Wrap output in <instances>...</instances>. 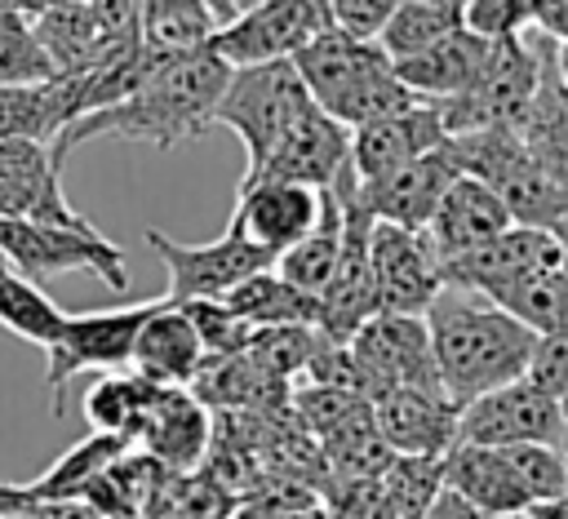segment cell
Masks as SVG:
<instances>
[{
  "label": "cell",
  "instance_id": "cell-1",
  "mask_svg": "<svg viewBox=\"0 0 568 519\" xmlns=\"http://www.w3.org/2000/svg\"><path fill=\"white\" fill-rule=\"evenodd\" d=\"M226 80H231V62L213 44L186 53H146V71L133 84V93H124L102 111L80 115L71 129H62V138L49 151L58 164H67V155L89 138H129L173 151L213 124V106Z\"/></svg>",
  "mask_w": 568,
  "mask_h": 519
},
{
  "label": "cell",
  "instance_id": "cell-2",
  "mask_svg": "<svg viewBox=\"0 0 568 519\" xmlns=\"http://www.w3.org/2000/svg\"><path fill=\"white\" fill-rule=\"evenodd\" d=\"M426 328L439 386L457 408L506 381H519L541 342V333H532L506 306L457 284H444L426 306Z\"/></svg>",
  "mask_w": 568,
  "mask_h": 519
},
{
  "label": "cell",
  "instance_id": "cell-3",
  "mask_svg": "<svg viewBox=\"0 0 568 519\" xmlns=\"http://www.w3.org/2000/svg\"><path fill=\"white\" fill-rule=\"evenodd\" d=\"M293 62H297L311 98L346 129H359L368 120H382V115H395V111L422 102L395 75V62L377 40L351 35L342 27H324L306 49L293 53Z\"/></svg>",
  "mask_w": 568,
  "mask_h": 519
},
{
  "label": "cell",
  "instance_id": "cell-4",
  "mask_svg": "<svg viewBox=\"0 0 568 519\" xmlns=\"http://www.w3.org/2000/svg\"><path fill=\"white\" fill-rule=\"evenodd\" d=\"M311 102L315 98L293 58L248 62V67H231V80L213 106V124L231 129L244 142V155H248L244 173H257Z\"/></svg>",
  "mask_w": 568,
  "mask_h": 519
},
{
  "label": "cell",
  "instance_id": "cell-5",
  "mask_svg": "<svg viewBox=\"0 0 568 519\" xmlns=\"http://www.w3.org/2000/svg\"><path fill=\"white\" fill-rule=\"evenodd\" d=\"M462 173L484 177L510 217L519 226H541L550 231L568 213V186L528 151V142L515 129H479V133H457L448 138Z\"/></svg>",
  "mask_w": 568,
  "mask_h": 519
},
{
  "label": "cell",
  "instance_id": "cell-6",
  "mask_svg": "<svg viewBox=\"0 0 568 519\" xmlns=\"http://www.w3.org/2000/svg\"><path fill=\"white\" fill-rule=\"evenodd\" d=\"M0 253L36 284L67 271H93L111 293H129L124 248L106 240L93 222L62 226L40 217H0Z\"/></svg>",
  "mask_w": 568,
  "mask_h": 519
},
{
  "label": "cell",
  "instance_id": "cell-7",
  "mask_svg": "<svg viewBox=\"0 0 568 519\" xmlns=\"http://www.w3.org/2000/svg\"><path fill=\"white\" fill-rule=\"evenodd\" d=\"M537 75H541L537 40L532 44H528V35L493 40L479 80L466 93L435 102L439 115H444L448 138L479 133V129H515L519 133L524 129V115L532 106V93H537Z\"/></svg>",
  "mask_w": 568,
  "mask_h": 519
},
{
  "label": "cell",
  "instance_id": "cell-8",
  "mask_svg": "<svg viewBox=\"0 0 568 519\" xmlns=\"http://www.w3.org/2000/svg\"><path fill=\"white\" fill-rule=\"evenodd\" d=\"M160 306V297L115 306V311H89V315H67L62 333L53 337L49 368H44V390L53 404V417H62V386L80 373H115L133 364V342L146 315Z\"/></svg>",
  "mask_w": 568,
  "mask_h": 519
},
{
  "label": "cell",
  "instance_id": "cell-9",
  "mask_svg": "<svg viewBox=\"0 0 568 519\" xmlns=\"http://www.w3.org/2000/svg\"><path fill=\"white\" fill-rule=\"evenodd\" d=\"M146 244L155 248V257L169 271V288H164L169 302L226 297L248 275L275 266V253H266L257 240H248V231L235 217L226 222V231L213 244H178L155 226H146Z\"/></svg>",
  "mask_w": 568,
  "mask_h": 519
},
{
  "label": "cell",
  "instance_id": "cell-10",
  "mask_svg": "<svg viewBox=\"0 0 568 519\" xmlns=\"http://www.w3.org/2000/svg\"><path fill=\"white\" fill-rule=\"evenodd\" d=\"M457 439L462 444H559L568 448V417L555 395L519 377V381H506L462 404Z\"/></svg>",
  "mask_w": 568,
  "mask_h": 519
},
{
  "label": "cell",
  "instance_id": "cell-11",
  "mask_svg": "<svg viewBox=\"0 0 568 519\" xmlns=\"http://www.w3.org/2000/svg\"><path fill=\"white\" fill-rule=\"evenodd\" d=\"M324 27H333L324 0H262V4L244 9V13H235L231 22H222L209 44L231 67H248V62L293 58Z\"/></svg>",
  "mask_w": 568,
  "mask_h": 519
},
{
  "label": "cell",
  "instance_id": "cell-12",
  "mask_svg": "<svg viewBox=\"0 0 568 519\" xmlns=\"http://www.w3.org/2000/svg\"><path fill=\"white\" fill-rule=\"evenodd\" d=\"M324 200L328 186H306L288 177H240L231 217L248 231V240H257L266 253L280 257L284 248H293L302 235L315 231V222L324 217Z\"/></svg>",
  "mask_w": 568,
  "mask_h": 519
},
{
  "label": "cell",
  "instance_id": "cell-13",
  "mask_svg": "<svg viewBox=\"0 0 568 519\" xmlns=\"http://www.w3.org/2000/svg\"><path fill=\"white\" fill-rule=\"evenodd\" d=\"M373 275L382 293V311L426 315V306L444 288V262L426 231L373 222Z\"/></svg>",
  "mask_w": 568,
  "mask_h": 519
},
{
  "label": "cell",
  "instance_id": "cell-14",
  "mask_svg": "<svg viewBox=\"0 0 568 519\" xmlns=\"http://www.w3.org/2000/svg\"><path fill=\"white\" fill-rule=\"evenodd\" d=\"M364 368L377 377V386H426L444 390L435 373V350H430V328L426 315H404V311H377L355 337L346 342Z\"/></svg>",
  "mask_w": 568,
  "mask_h": 519
},
{
  "label": "cell",
  "instance_id": "cell-15",
  "mask_svg": "<svg viewBox=\"0 0 568 519\" xmlns=\"http://www.w3.org/2000/svg\"><path fill=\"white\" fill-rule=\"evenodd\" d=\"M448 142V129H444V115L435 102H413L395 115H382V120H368L359 129H351V164L359 173V182H382L390 177L395 169L413 164L417 155L435 151Z\"/></svg>",
  "mask_w": 568,
  "mask_h": 519
},
{
  "label": "cell",
  "instance_id": "cell-16",
  "mask_svg": "<svg viewBox=\"0 0 568 519\" xmlns=\"http://www.w3.org/2000/svg\"><path fill=\"white\" fill-rule=\"evenodd\" d=\"M342 169H351V129L342 120H333L320 102H311L293 120V129L280 138L271 160L244 177H288V182H306V186H333L342 177Z\"/></svg>",
  "mask_w": 568,
  "mask_h": 519
},
{
  "label": "cell",
  "instance_id": "cell-17",
  "mask_svg": "<svg viewBox=\"0 0 568 519\" xmlns=\"http://www.w3.org/2000/svg\"><path fill=\"white\" fill-rule=\"evenodd\" d=\"M209 444H213L209 404L191 386H160L138 430V448L151 452L164 470L182 475L209 457Z\"/></svg>",
  "mask_w": 568,
  "mask_h": 519
},
{
  "label": "cell",
  "instance_id": "cell-18",
  "mask_svg": "<svg viewBox=\"0 0 568 519\" xmlns=\"http://www.w3.org/2000/svg\"><path fill=\"white\" fill-rule=\"evenodd\" d=\"M457 173H462V164H457L453 146L444 142V146L417 155L413 164L395 169L382 182H359V191H364V200H368V208H373L377 222L426 231V222L435 217V208H439L444 191L457 182Z\"/></svg>",
  "mask_w": 568,
  "mask_h": 519
},
{
  "label": "cell",
  "instance_id": "cell-19",
  "mask_svg": "<svg viewBox=\"0 0 568 519\" xmlns=\"http://www.w3.org/2000/svg\"><path fill=\"white\" fill-rule=\"evenodd\" d=\"M462 408L444 390L386 386L373 399V421L395 452H448L457 444Z\"/></svg>",
  "mask_w": 568,
  "mask_h": 519
},
{
  "label": "cell",
  "instance_id": "cell-20",
  "mask_svg": "<svg viewBox=\"0 0 568 519\" xmlns=\"http://www.w3.org/2000/svg\"><path fill=\"white\" fill-rule=\"evenodd\" d=\"M506 226H515V217L501 204V195L484 177L457 173V182L444 191L435 217L426 222V235H430L439 262H448V257H462V253L497 240Z\"/></svg>",
  "mask_w": 568,
  "mask_h": 519
},
{
  "label": "cell",
  "instance_id": "cell-21",
  "mask_svg": "<svg viewBox=\"0 0 568 519\" xmlns=\"http://www.w3.org/2000/svg\"><path fill=\"white\" fill-rule=\"evenodd\" d=\"M209 350L186 315L182 302H169L160 297V306L146 315V324L138 328V342H133V373H142L146 381L155 386H191L204 368Z\"/></svg>",
  "mask_w": 568,
  "mask_h": 519
},
{
  "label": "cell",
  "instance_id": "cell-22",
  "mask_svg": "<svg viewBox=\"0 0 568 519\" xmlns=\"http://www.w3.org/2000/svg\"><path fill=\"white\" fill-rule=\"evenodd\" d=\"M488 49H493V40L479 35V31H470V27L462 22V27H453L448 35H439L435 44H426L422 53L399 58V62H395V75H399L417 98L444 102V98L466 93V89L479 80L484 62H488Z\"/></svg>",
  "mask_w": 568,
  "mask_h": 519
},
{
  "label": "cell",
  "instance_id": "cell-23",
  "mask_svg": "<svg viewBox=\"0 0 568 519\" xmlns=\"http://www.w3.org/2000/svg\"><path fill=\"white\" fill-rule=\"evenodd\" d=\"M444 488L462 492L466 501H475L501 519H515L532 506V497L524 492L515 461L501 444H462L457 439L444 452Z\"/></svg>",
  "mask_w": 568,
  "mask_h": 519
},
{
  "label": "cell",
  "instance_id": "cell-24",
  "mask_svg": "<svg viewBox=\"0 0 568 519\" xmlns=\"http://www.w3.org/2000/svg\"><path fill=\"white\" fill-rule=\"evenodd\" d=\"M537 58H541V75H537V93H532V106L524 115L519 138L568 186V84L555 67V40L550 35L537 40Z\"/></svg>",
  "mask_w": 568,
  "mask_h": 519
},
{
  "label": "cell",
  "instance_id": "cell-25",
  "mask_svg": "<svg viewBox=\"0 0 568 519\" xmlns=\"http://www.w3.org/2000/svg\"><path fill=\"white\" fill-rule=\"evenodd\" d=\"M173 470H164L151 452H142L138 444L129 452H120L106 470H98L89 479V488L80 492L98 515L106 519H142L151 510V501L164 492V479Z\"/></svg>",
  "mask_w": 568,
  "mask_h": 519
},
{
  "label": "cell",
  "instance_id": "cell-26",
  "mask_svg": "<svg viewBox=\"0 0 568 519\" xmlns=\"http://www.w3.org/2000/svg\"><path fill=\"white\" fill-rule=\"evenodd\" d=\"M226 306L253 328H266V324H320V297H311L297 284H288L275 266H266V271L248 275L244 284H235L226 293Z\"/></svg>",
  "mask_w": 568,
  "mask_h": 519
},
{
  "label": "cell",
  "instance_id": "cell-27",
  "mask_svg": "<svg viewBox=\"0 0 568 519\" xmlns=\"http://www.w3.org/2000/svg\"><path fill=\"white\" fill-rule=\"evenodd\" d=\"M155 390L160 386L146 381L142 373H129V368L102 373L84 390V421L93 430H111V435H124L129 444H138V430L146 421V408H151Z\"/></svg>",
  "mask_w": 568,
  "mask_h": 519
},
{
  "label": "cell",
  "instance_id": "cell-28",
  "mask_svg": "<svg viewBox=\"0 0 568 519\" xmlns=\"http://www.w3.org/2000/svg\"><path fill=\"white\" fill-rule=\"evenodd\" d=\"M62 324H67V311H58L53 297H49L36 279H27V275L0 253V328H9L13 337H22V342L49 350L53 337L62 333Z\"/></svg>",
  "mask_w": 568,
  "mask_h": 519
},
{
  "label": "cell",
  "instance_id": "cell-29",
  "mask_svg": "<svg viewBox=\"0 0 568 519\" xmlns=\"http://www.w3.org/2000/svg\"><path fill=\"white\" fill-rule=\"evenodd\" d=\"M133 444L124 435H111V430H89L80 444H71L44 475H36L27 484L31 501H62V497H80L89 488V479L98 470H106L120 452H129Z\"/></svg>",
  "mask_w": 568,
  "mask_h": 519
},
{
  "label": "cell",
  "instance_id": "cell-30",
  "mask_svg": "<svg viewBox=\"0 0 568 519\" xmlns=\"http://www.w3.org/2000/svg\"><path fill=\"white\" fill-rule=\"evenodd\" d=\"M337 257H342V204H337V195L328 191L324 217L315 222L311 235H302L293 248H284V253L275 257V271H280L288 284H297L302 293L320 297V293L328 288L333 271H337Z\"/></svg>",
  "mask_w": 568,
  "mask_h": 519
},
{
  "label": "cell",
  "instance_id": "cell-31",
  "mask_svg": "<svg viewBox=\"0 0 568 519\" xmlns=\"http://www.w3.org/2000/svg\"><path fill=\"white\" fill-rule=\"evenodd\" d=\"M493 302L506 306L515 319H524L532 333H564L568 328V266L532 271Z\"/></svg>",
  "mask_w": 568,
  "mask_h": 519
},
{
  "label": "cell",
  "instance_id": "cell-32",
  "mask_svg": "<svg viewBox=\"0 0 568 519\" xmlns=\"http://www.w3.org/2000/svg\"><path fill=\"white\" fill-rule=\"evenodd\" d=\"M453 27H462V13L457 9L435 4V0H399L395 13L386 18L377 44L390 53V62H399V58L422 53L426 44H435L439 35H448Z\"/></svg>",
  "mask_w": 568,
  "mask_h": 519
},
{
  "label": "cell",
  "instance_id": "cell-33",
  "mask_svg": "<svg viewBox=\"0 0 568 519\" xmlns=\"http://www.w3.org/2000/svg\"><path fill=\"white\" fill-rule=\"evenodd\" d=\"M382 488L399 519H422L444 492V452H395L382 470Z\"/></svg>",
  "mask_w": 568,
  "mask_h": 519
},
{
  "label": "cell",
  "instance_id": "cell-34",
  "mask_svg": "<svg viewBox=\"0 0 568 519\" xmlns=\"http://www.w3.org/2000/svg\"><path fill=\"white\" fill-rule=\"evenodd\" d=\"M58 67L22 9H0V84H40L53 80Z\"/></svg>",
  "mask_w": 568,
  "mask_h": 519
},
{
  "label": "cell",
  "instance_id": "cell-35",
  "mask_svg": "<svg viewBox=\"0 0 568 519\" xmlns=\"http://www.w3.org/2000/svg\"><path fill=\"white\" fill-rule=\"evenodd\" d=\"M328 337L320 333V324H266V328H253V337H248V355L266 368V373H275V377H297V373H306V364L315 359V350L324 346Z\"/></svg>",
  "mask_w": 568,
  "mask_h": 519
},
{
  "label": "cell",
  "instance_id": "cell-36",
  "mask_svg": "<svg viewBox=\"0 0 568 519\" xmlns=\"http://www.w3.org/2000/svg\"><path fill=\"white\" fill-rule=\"evenodd\" d=\"M182 306H186V315H191V324H195V333H200L209 359L240 355V350L248 346L253 324H244V319L226 306V297H195V302H182Z\"/></svg>",
  "mask_w": 568,
  "mask_h": 519
},
{
  "label": "cell",
  "instance_id": "cell-37",
  "mask_svg": "<svg viewBox=\"0 0 568 519\" xmlns=\"http://www.w3.org/2000/svg\"><path fill=\"white\" fill-rule=\"evenodd\" d=\"M328 519H399V510L390 506L382 475L377 479H333L320 488Z\"/></svg>",
  "mask_w": 568,
  "mask_h": 519
},
{
  "label": "cell",
  "instance_id": "cell-38",
  "mask_svg": "<svg viewBox=\"0 0 568 519\" xmlns=\"http://www.w3.org/2000/svg\"><path fill=\"white\" fill-rule=\"evenodd\" d=\"M462 22L488 40L524 35V27L532 22V0H466Z\"/></svg>",
  "mask_w": 568,
  "mask_h": 519
},
{
  "label": "cell",
  "instance_id": "cell-39",
  "mask_svg": "<svg viewBox=\"0 0 568 519\" xmlns=\"http://www.w3.org/2000/svg\"><path fill=\"white\" fill-rule=\"evenodd\" d=\"M324 4H328L333 27H342L351 35H364V40H377L399 0H324Z\"/></svg>",
  "mask_w": 568,
  "mask_h": 519
},
{
  "label": "cell",
  "instance_id": "cell-40",
  "mask_svg": "<svg viewBox=\"0 0 568 519\" xmlns=\"http://www.w3.org/2000/svg\"><path fill=\"white\" fill-rule=\"evenodd\" d=\"M4 519H106V515H98L84 497H62V501H31Z\"/></svg>",
  "mask_w": 568,
  "mask_h": 519
},
{
  "label": "cell",
  "instance_id": "cell-41",
  "mask_svg": "<svg viewBox=\"0 0 568 519\" xmlns=\"http://www.w3.org/2000/svg\"><path fill=\"white\" fill-rule=\"evenodd\" d=\"M422 519H501V515H493V510H484V506L466 501L462 492L444 488V492H439V497L430 501V510H426Z\"/></svg>",
  "mask_w": 568,
  "mask_h": 519
},
{
  "label": "cell",
  "instance_id": "cell-42",
  "mask_svg": "<svg viewBox=\"0 0 568 519\" xmlns=\"http://www.w3.org/2000/svg\"><path fill=\"white\" fill-rule=\"evenodd\" d=\"M22 506H31L27 484H0V519L13 515V510H22Z\"/></svg>",
  "mask_w": 568,
  "mask_h": 519
},
{
  "label": "cell",
  "instance_id": "cell-43",
  "mask_svg": "<svg viewBox=\"0 0 568 519\" xmlns=\"http://www.w3.org/2000/svg\"><path fill=\"white\" fill-rule=\"evenodd\" d=\"M524 519H568V501H564V497H555V501H537V506L524 510Z\"/></svg>",
  "mask_w": 568,
  "mask_h": 519
},
{
  "label": "cell",
  "instance_id": "cell-44",
  "mask_svg": "<svg viewBox=\"0 0 568 519\" xmlns=\"http://www.w3.org/2000/svg\"><path fill=\"white\" fill-rule=\"evenodd\" d=\"M209 4H213L217 22H231L235 13H244V9H253V4H262V0H209Z\"/></svg>",
  "mask_w": 568,
  "mask_h": 519
},
{
  "label": "cell",
  "instance_id": "cell-45",
  "mask_svg": "<svg viewBox=\"0 0 568 519\" xmlns=\"http://www.w3.org/2000/svg\"><path fill=\"white\" fill-rule=\"evenodd\" d=\"M266 519H328V510H324L320 501H311V506H293V510H280V515H266Z\"/></svg>",
  "mask_w": 568,
  "mask_h": 519
},
{
  "label": "cell",
  "instance_id": "cell-46",
  "mask_svg": "<svg viewBox=\"0 0 568 519\" xmlns=\"http://www.w3.org/2000/svg\"><path fill=\"white\" fill-rule=\"evenodd\" d=\"M550 235L559 240V248H564V266H568V213H564V217L550 226Z\"/></svg>",
  "mask_w": 568,
  "mask_h": 519
},
{
  "label": "cell",
  "instance_id": "cell-47",
  "mask_svg": "<svg viewBox=\"0 0 568 519\" xmlns=\"http://www.w3.org/2000/svg\"><path fill=\"white\" fill-rule=\"evenodd\" d=\"M555 67H559V75L568 84V40H555Z\"/></svg>",
  "mask_w": 568,
  "mask_h": 519
},
{
  "label": "cell",
  "instance_id": "cell-48",
  "mask_svg": "<svg viewBox=\"0 0 568 519\" xmlns=\"http://www.w3.org/2000/svg\"><path fill=\"white\" fill-rule=\"evenodd\" d=\"M435 4H448V9H457V13L466 9V0H435Z\"/></svg>",
  "mask_w": 568,
  "mask_h": 519
},
{
  "label": "cell",
  "instance_id": "cell-49",
  "mask_svg": "<svg viewBox=\"0 0 568 519\" xmlns=\"http://www.w3.org/2000/svg\"><path fill=\"white\" fill-rule=\"evenodd\" d=\"M564 501H568V492H564Z\"/></svg>",
  "mask_w": 568,
  "mask_h": 519
}]
</instances>
